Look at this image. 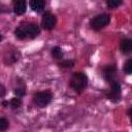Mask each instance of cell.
Instances as JSON below:
<instances>
[{"instance_id":"3","label":"cell","mask_w":132,"mask_h":132,"mask_svg":"<svg viewBox=\"0 0 132 132\" xmlns=\"http://www.w3.org/2000/svg\"><path fill=\"white\" fill-rule=\"evenodd\" d=\"M110 22V16L107 13H100L95 15L91 21H90V27L95 30V31H99L101 29H103L104 27H106Z\"/></svg>"},{"instance_id":"11","label":"cell","mask_w":132,"mask_h":132,"mask_svg":"<svg viewBox=\"0 0 132 132\" xmlns=\"http://www.w3.org/2000/svg\"><path fill=\"white\" fill-rule=\"evenodd\" d=\"M13 93L16 95V97L21 98L26 94V85L23 80H21V82H19V86L16 88H14Z\"/></svg>"},{"instance_id":"5","label":"cell","mask_w":132,"mask_h":132,"mask_svg":"<svg viewBox=\"0 0 132 132\" xmlns=\"http://www.w3.org/2000/svg\"><path fill=\"white\" fill-rule=\"evenodd\" d=\"M110 89L106 94V98L108 100H110L111 102H119L121 100L122 97V90H121V86L117 80H111L109 82Z\"/></svg>"},{"instance_id":"6","label":"cell","mask_w":132,"mask_h":132,"mask_svg":"<svg viewBox=\"0 0 132 132\" xmlns=\"http://www.w3.org/2000/svg\"><path fill=\"white\" fill-rule=\"evenodd\" d=\"M57 24V18L51 11H44L42 15V27L44 30H53Z\"/></svg>"},{"instance_id":"4","label":"cell","mask_w":132,"mask_h":132,"mask_svg":"<svg viewBox=\"0 0 132 132\" xmlns=\"http://www.w3.org/2000/svg\"><path fill=\"white\" fill-rule=\"evenodd\" d=\"M52 99H53V93L50 90L37 92L33 97V101L38 107H45L52 101Z\"/></svg>"},{"instance_id":"8","label":"cell","mask_w":132,"mask_h":132,"mask_svg":"<svg viewBox=\"0 0 132 132\" xmlns=\"http://www.w3.org/2000/svg\"><path fill=\"white\" fill-rule=\"evenodd\" d=\"M26 9H27V3H26V1H24V0L13 1V11H14V13L21 15V14H23V13L26 12Z\"/></svg>"},{"instance_id":"18","label":"cell","mask_w":132,"mask_h":132,"mask_svg":"<svg viewBox=\"0 0 132 132\" xmlns=\"http://www.w3.org/2000/svg\"><path fill=\"white\" fill-rule=\"evenodd\" d=\"M9 126L8 121L5 118H0V131H5Z\"/></svg>"},{"instance_id":"20","label":"cell","mask_w":132,"mask_h":132,"mask_svg":"<svg viewBox=\"0 0 132 132\" xmlns=\"http://www.w3.org/2000/svg\"><path fill=\"white\" fill-rule=\"evenodd\" d=\"M6 11V6L3 4V3H0V13Z\"/></svg>"},{"instance_id":"23","label":"cell","mask_w":132,"mask_h":132,"mask_svg":"<svg viewBox=\"0 0 132 132\" xmlns=\"http://www.w3.org/2000/svg\"><path fill=\"white\" fill-rule=\"evenodd\" d=\"M2 39H3V36H2V35H1V34H0V41H1V40H2Z\"/></svg>"},{"instance_id":"21","label":"cell","mask_w":132,"mask_h":132,"mask_svg":"<svg viewBox=\"0 0 132 132\" xmlns=\"http://www.w3.org/2000/svg\"><path fill=\"white\" fill-rule=\"evenodd\" d=\"M2 105H3L4 107H7V106L9 105V102H8V101H5V100H4V101H2Z\"/></svg>"},{"instance_id":"15","label":"cell","mask_w":132,"mask_h":132,"mask_svg":"<svg viewBox=\"0 0 132 132\" xmlns=\"http://www.w3.org/2000/svg\"><path fill=\"white\" fill-rule=\"evenodd\" d=\"M123 2L121 0H108L106 1V5L110 8V9H113V8H117L118 6H120Z\"/></svg>"},{"instance_id":"2","label":"cell","mask_w":132,"mask_h":132,"mask_svg":"<svg viewBox=\"0 0 132 132\" xmlns=\"http://www.w3.org/2000/svg\"><path fill=\"white\" fill-rule=\"evenodd\" d=\"M69 86L72 90H74L77 94L82 93L88 86V76L85 72H74L72 73L69 79Z\"/></svg>"},{"instance_id":"17","label":"cell","mask_w":132,"mask_h":132,"mask_svg":"<svg viewBox=\"0 0 132 132\" xmlns=\"http://www.w3.org/2000/svg\"><path fill=\"white\" fill-rule=\"evenodd\" d=\"M124 71L126 74H131L132 72V59H128L124 65Z\"/></svg>"},{"instance_id":"19","label":"cell","mask_w":132,"mask_h":132,"mask_svg":"<svg viewBox=\"0 0 132 132\" xmlns=\"http://www.w3.org/2000/svg\"><path fill=\"white\" fill-rule=\"evenodd\" d=\"M5 94H6V89H5V87H4L2 84H0V98H3V97L5 96Z\"/></svg>"},{"instance_id":"9","label":"cell","mask_w":132,"mask_h":132,"mask_svg":"<svg viewBox=\"0 0 132 132\" xmlns=\"http://www.w3.org/2000/svg\"><path fill=\"white\" fill-rule=\"evenodd\" d=\"M120 48H121V52L124 55L130 54V52L132 50V41H131V39H129V38L122 39L121 43H120Z\"/></svg>"},{"instance_id":"14","label":"cell","mask_w":132,"mask_h":132,"mask_svg":"<svg viewBox=\"0 0 132 132\" xmlns=\"http://www.w3.org/2000/svg\"><path fill=\"white\" fill-rule=\"evenodd\" d=\"M21 105H22V100H21V98H19V97H14V98H12V99L9 101V106H10L11 108H13V109L21 107Z\"/></svg>"},{"instance_id":"10","label":"cell","mask_w":132,"mask_h":132,"mask_svg":"<svg viewBox=\"0 0 132 132\" xmlns=\"http://www.w3.org/2000/svg\"><path fill=\"white\" fill-rule=\"evenodd\" d=\"M29 5H30V7L33 11L41 12L44 9L45 1H43V0H31L29 2Z\"/></svg>"},{"instance_id":"13","label":"cell","mask_w":132,"mask_h":132,"mask_svg":"<svg viewBox=\"0 0 132 132\" xmlns=\"http://www.w3.org/2000/svg\"><path fill=\"white\" fill-rule=\"evenodd\" d=\"M52 56L54 59L56 60H61L63 58V52H62V48L60 46H54L52 48Z\"/></svg>"},{"instance_id":"22","label":"cell","mask_w":132,"mask_h":132,"mask_svg":"<svg viewBox=\"0 0 132 132\" xmlns=\"http://www.w3.org/2000/svg\"><path fill=\"white\" fill-rule=\"evenodd\" d=\"M131 110H132V108L130 107L129 110H128V117H129V118H131Z\"/></svg>"},{"instance_id":"7","label":"cell","mask_w":132,"mask_h":132,"mask_svg":"<svg viewBox=\"0 0 132 132\" xmlns=\"http://www.w3.org/2000/svg\"><path fill=\"white\" fill-rule=\"evenodd\" d=\"M103 77L106 81L110 82L111 80H114V77H116V74H117V66L116 64H109V65H106L104 68H103Z\"/></svg>"},{"instance_id":"16","label":"cell","mask_w":132,"mask_h":132,"mask_svg":"<svg viewBox=\"0 0 132 132\" xmlns=\"http://www.w3.org/2000/svg\"><path fill=\"white\" fill-rule=\"evenodd\" d=\"M59 66L62 68H71L74 66V61L73 60H63L62 62L59 63Z\"/></svg>"},{"instance_id":"12","label":"cell","mask_w":132,"mask_h":132,"mask_svg":"<svg viewBox=\"0 0 132 132\" xmlns=\"http://www.w3.org/2000/svg\"><path fill=\"white\" fill-rule=\"evenodd\" d=\"M20 57H21V54H20V52H12L9 56H8V58H7V60H5V63L6 64H8V65H11V64H13V63H15L19 59H20Z\"/></svg>"},{"instance_id":"1","label":"cell","mask_w":132,"mask_h":132,"mask_svg":"<svg viewBox=\"0 0 132 132\" xmlns=\"http://www.w3.org/2000/svg\"><path fill=\"white\" fill-rule=\"evenodd\" d=\"M40 33V29L38 25L35 23H24L15 28L14 35L16 38L24 40V39H34Z\"/></svg>"}]
</instances>
